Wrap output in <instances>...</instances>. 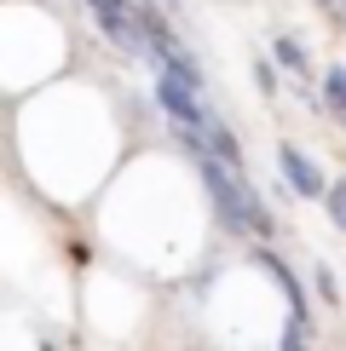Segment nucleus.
<instances>
[{
  "mask_svg": "<svg viewBox=\"0 0 346 351\" xmlns=\"http://www.w3.org/2000/svg\"><path fill=\"white\" fill-rule=\"evenodd\" d=\"M202 184H208L214 208H220V219H225L231 230H249V237H271V230H277V225H271V213H266V202L242 184L237 167H225V162H214V156H202Z\"/></svg>",
  "mask_w": 346,
  "mask_h": 351,
  "instance_id": "1",
  "label": "nucleus"
},
{
  "mask_svg": "<svg viewBox=\"0 0 346 351\" xmlns=\"http://www.w3.org/2000/svg\"><path fill=\"white\" fill-rule=\"evenodd\" d=\"M277 162H283V173H288V184H295V196H323V173H317L306 156L295 150V144H283Z\"/></svg>",
  "mask_w": 346,
  "mask_h": 351,
  "instance_id": "2",
  "label": "nucleus"
},
{
  "mask_svg": "<svg viewBox=\"0 0 346 351\" xmlns=\"http://www.w3.org/2000/svg\"><path fill=\"white\" fill-rule=\"evenodd\" d=\"M329 213H335V225L346 230V179H335V184H329Z\"/></svg>",
  "mask_w": 346,
  "mask_h": 351,
  "instance_id": "3",
  "label": "nucleus"
},
{
  "mask_svg": "<svg viewBox=\"0 0 346 351\" xmlns=\"http://www.w3.org/2000/svg\"><path fill=\"white\" fill-rule=\"evenodd\" d=\"M277 58H283L288 69H306V52H300L295 40H288V35H277Z\"/></svg>",
  "mask_w": 346,
  "mask_h": 351,
  "instance_id": "4",
  "label": "nucleus"
},
{
  "mask_svg": "<svg viewBox=\"0 0 346 351\" xmlns=\"http://www.w3.org/2000/svg\"><path fill=\"white\" fill-rule=\"evenodd\" d=\"M329 104H335V110H346V69H329Z\"/></svg>",
  "mask_w": 346,
  "mask_h": 351,
  "instance_id": "5",
  "label": "nucleus"
},
{
  "mask_svg": "<svg viewBox=\"0 0 346 351\" xmlns=\"http://www.w3.org/2000/svg\"><path fill=\"white\" fill-rule=\"evenodd\" d=\"M283 351H306V328H288L283 334Z\"/></svg>",
  "mask_w": 346,
  "mask_h": 351,
  "instance_id": "6",
  "label": "nucleus"
},
{
  "mask_svg": "<svg viewBox=\"0 0 346 351\" xmlns=\"http://www.w3.org/2000/svg\"><path fill=\"white\" fill-rule=\"evenodd\" d=\"M168 6H173V0H168Z\"/></svg>",
  "mask_w": 346,
  "mask_h": 351,
  "instance_id": "7",
  "label": "nucleus"
}]
</instances>
